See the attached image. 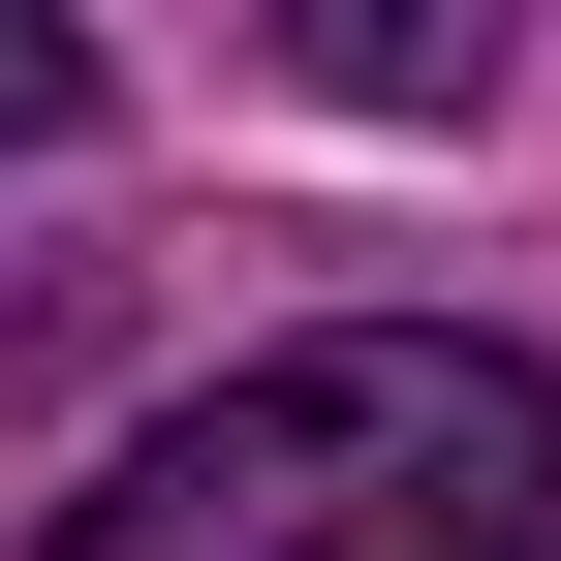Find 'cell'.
<instances>
[{"label": "cell", "mask_w": 561, "mask_h": 561, "mask_svg": "<svg viewBox=\"0 0 561 561\" xmlns=\"http://www.w3.org/2000/svg\"><path fill=\"white\" fill-rule=\"evenodd\" d=\"M62 561H561V375L468 312H312L62 500Z\"/></svg>", "instance_id": "1"}, {"label": "cell", "mask_w": 561, "mask_h": 561, "mask_svg": "<svg viewBox=\"0 0 561 561\" xmlns=\"http://www.w3.org/2000/svg\"><path fill=\"white\" fill-rule=\"evenodd\" d=\"M500 32H530V0H280V62H312L343 125H468V94H500Z\"/></svg>", "instance_id": "2"}, {"label": "cell", "mask_w": 561, "mask_h": 561, "mask_svg": "<svg viewBox=\"0 0 561 561\" xmlns=\"http://www.w3.org/2000/svg\"><path fill=\"white\" fill-rule=\"evenodd\" d=\"M32 125H94V32H62V0H0V157H32Z\"/></svg>", "instance_id": "3"}]
</instances>
